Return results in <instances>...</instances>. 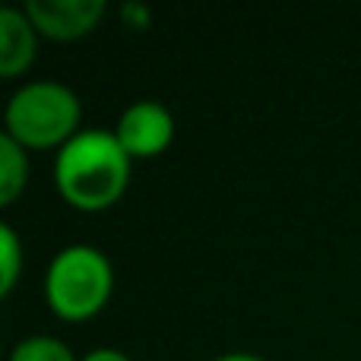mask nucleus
Wrapping results in <instances>:
<instances>
[{"instance_id": "obj_1", "label": "nucleus", "mask_w": 361, "mask_h": 361, "mask_svg": "<svg viewBox=\"0 0 361 361\" xmlns=\"http://www.w3.org/2000/svg\"><path fill=\"white\" fill-rule=\"evenodd\" d=\"M130 162L118 137L108 130H80L61 146L54 162V180L70 206L86 212L108 209L130 184Z\"/></svg>"}, {"instance_id": "obj_2", "label": "nucleus", "mask_w": 361, "mask_h": 361, "mask_svg": "<svg viewBox=\"0 0 361 361\" xmlns=\"http://www.w3.org/2000/svg\"><path fill=\"white\" fill-rule=\"evenodd\" d=\"M80 95L63 82L35 80L16 89L6 105V130L23 149L67 146L80 133Z\"/></svg>"}, {"instance_id": "obj_3", "label": "nucleus", "mask_w": 361, "mask_h": 361, "mask_svg": "<svg viewBox=\"0 0 361 361\" xmlns=\"http://www.w3.org/2000/svg\"><path fill=\"white\" fill-rule=\"evenodd\" d=\"M111 263L92 244L63 247L44 273V298L63 320H86L99 314L111 298Z\"/></svg>"}, {"instance_id": "obj_4", "label": "nucleus", "mask_w": 361, "mask_h": 361, "mask_svg": "<svg viewBox=\"0 0 361 361\" xmlns=\"http://www.w3.org/2000/svg\"><path fill=\"white\" fill-rule=\"evenodd\" d=\"M114 137L130 159H152L169 149L175 140V118L162 102H133L130 108L121 111Z\"/></svg>"}, {"instance_id": "obj_5", "label": "nucleus", "mask_w": 361, "mask_h": 361, "mask_svg": "<svg viewBox=\"0 0 361 361\" xmlns=\"http://www.w3.org/2000/svg\"><path fill=\"white\" fill-rule=\"evenodd\" d=\"M25 16L42 35L70 42L95 29V23L105 16V0H29Z\"/></svg>"}, {"instance_id": "obj_6", "label": "nucleus", "mask_w": 361, "mask_h": 361, "mask_svg": "<svg viewBox=\"0 0 361 361\" xmlns=\"http://www.w3.org/2000/svg\"><path fill=\"white\" fill-rule=\"evenodd\" d=\"M35 32L38 29L23 10H13V6L0 10V76L4 80H13L32 67L38 51Z\"/></svg>"}, {"instance_id": "obj_7", "label": "nucleus", "mask_w": 361, "mask_h": 361, "mask_svg": "<svg viewBox=\"0 0 361 361\" xmlns=\"http://www.w3.org/2000/svg\"><path fill=\"white\" fill-rule=\"evenodd\" d=\"M29 180V159L25 149L10 137L0 133V206H10Z\"/></svg>"}, {"instance_id": "obj_8", "label": "nucleus", "mask_w": 361, "mask_h": 361, "mask_svg": "<svg viewBox=\"0 0 361 361\" xmlns=\"http://www.w3.org/2000/svg\"><path fill=\"white\" fill-rule=\"evenodd\" d=\"M10 361H76L67 343L54 336H29L23 343H16V349L10 352Z\"/></svg>"}, {"instance_id": "obj_9", "label": "nucleus", "mask_w": 361, "mask_h": 361, "mask_svg": "<svg viewBox=\"0 0 361 361\" xmlns=\"http://www.w3.org/2000/svg\"><path fill=\"white\" fill-rule=\"evenodd\" d=\"M23 269V247L13 225H0V295H10Z\"/></svg>"}, {"instance_id": "obj_10", "label": "nucleus", "mask_w": 361, "mask_h": 361, "mask_svg": "<svg viewBox=\"0 0 361 361\" xmlns=\"http://www.w3.org/2000/svg\"><path fill=\"white\" fill-rule=\"evenodd\" d=\"M121 16H124V23L133 25V29H146V25H149V10L140 4H124L121 6Z\"/></svg>"}, {"instance_id": "obj_11", "label": "nucleus", "mask_w": 361, "mask_h": 361, "mask_svg": "<svg viewBox=\"0 0 361 361\" xmlns=\"http://www.w3.org/2000/svg\"><path fill=\"white\" fill-rule=\"evenodd\" d=\"M80 361H130V355H124L121 349H92L89 355H82Z\"/></svg>"}, {"instance_id": "obj_12", "label": "nucleus", "mask_w": 361, "mask_h": 361, "mask_svg": "<svg viewBox=\"0 0 361 361\" xmlns=\"http://www.w3.org/2000/svg\"><path fill=\"white\" fill-rule=\"evenodd\" d=\"M212 361H263V358L247 355V352H231V355H219V358H212Z\"/></svg>"}]
</instances>
